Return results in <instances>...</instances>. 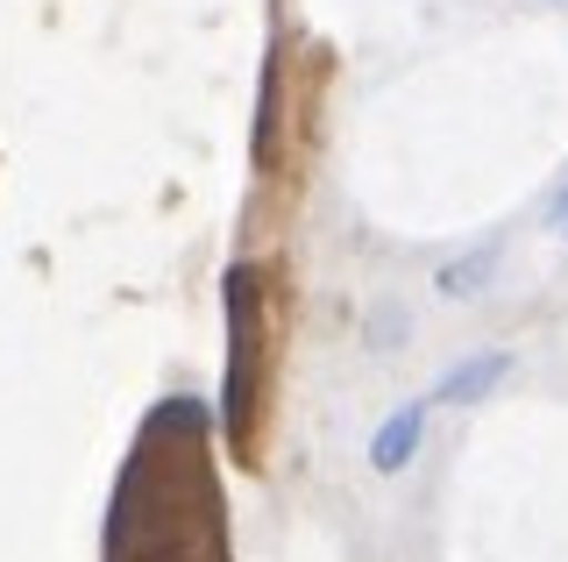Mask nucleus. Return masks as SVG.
<instances>
[{
	"label": "nucleus",
	"instance_id": "nucleus-3",
	"mask_svg": "<svg viewBox=\"0 0 568 562\" xmlns=\"http://www.w3.org/2000/svg\"><path fill=\"white\" fill-rule=\"evenodd\" d=\"M505 378H511V349H484V357H462L426 399H440V407H484Z\"/></svg>",
	"mask_w": 568,
	"mask_h": 562
},
{
	"label": "nucleus",
	"instance_id": "nucleus-1",
	"mask_svg": "<svg viewBox=\"0 0 568 562\" xmlns=\"http://www.w3.org/2000/svg\"><path fill=\"white\" fill-rule=\"evenodd\" d=\"M221 313H227V371H221V428L227 442L248 449L263 407V271L235 263L221 278Z\"/></svg>",
	"mask_w": 568,
	"mask_h": 562
},
{
	"label": "nucleus",
	"instance_id": "nucleus-4",
	"mask_svg": "<svg viewBox=\"0 0 568 562\" xmlns=\"http://www.w3.org/2000/svg\"><path fill=\"white\" fill-rule=\"evenodd\" d=\"M490 271H497V250H469V257L440 263L434 285H440V300H484V292H490Z\"/></svg>",
	"mask_w": 568,
	"mask_h": 562
},
{
	"label": "nucleus",
	"instance_id": "nucleus-5",
	"mask_svg": "<svg viewBox=\"0 0 568 562\" xmlns=\"http://www.w3.org/2000/svg\"><path fill=\"white\" fill-rule=\"evenodd\" d=\"M555 228H568V185H561V200H555Z\"/></svg>",
	"mask_w": 568,
	"mask_h": 562
},
{
	"label": "nucleus",
	"instance_id": "nucleus-2",
	"mask_svg": "<svg viewBox=\"0 0 568 562\" xmlns=\"http://www.w3.org/2000/svg\"><path fill=\"white\" fill-rule=\"evenodd\" d=\"M426 413H434V399H405L398 413H384V428L369 434V470H377V478L413 470V455H419V442H426Z\"/></svg>",
	"mask_w": 568,
	"mask_h": 562
}]
</instances>
